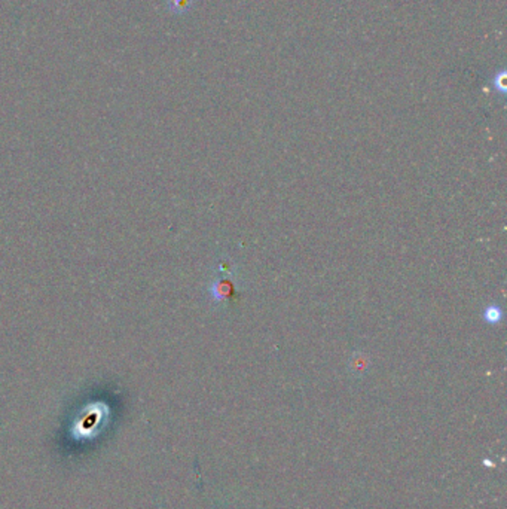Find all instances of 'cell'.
Listing matches in <instances>:
<instances>
[{"label": "cell", "instance_id": "6da1fadb", "mask_svg": "<svg viewBox=\"0 0 507 509\" xmlns=\"http://www.w3.org/2000/svg\"><path fill=\"white\" fill-rule=\"evenodd\" d=\"M482 318L488 324H498L503 319V310L498 305H488L482 313Z\"/></svg>", "mask_w": 507, "mask_h": 509}]
</instances>
